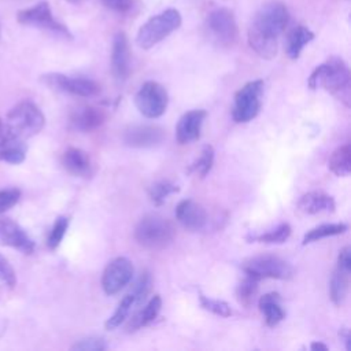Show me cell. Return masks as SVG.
Returning a JSON list of instances; mask_svg holds the SVG:
<instances>
[{"label": "cell", "instance_id": "cell-4", "mask_svg": "<svg viewBox=\"0 0 351 351\" xmlns=\"http://www.w3.org/2000/svg\"><path fill=\"white\" fill-rule=\"evenodd\" d=\"M176 236V228L171 221L159 214L144 215L134 228L136 241L148 250L166 248Z\"/></svg>", "mask_w": 351, "mask_h": 351}, {"label": "cell", "instance_id": "cell-18", "mask_svg": "<svg viewBox=\"0 0 351 351\" xmlns=\"http://www.w3.org/2000/svg\"><path fill=\"white\" fill-rule=\"evenodd\" d=\"M207 112L204 110H191L185 112L177 123L176 138L180 144H189L199 140L202 125Z\"/></svg>", "mask_w": 351, "mask_h": 351}, {"label": "cell", "instance_id": "cell-17", "mask_svg": "<svg viewBox=\"0 0 351 351\" xmlns=\"http://www.w3.org/2000/svg\"><path fill=\"white\" fill-rule=\"evenodd\" d=\"M176 218L185 229L192 232L202 230L207 223L204 207L192 199H184L177 204Z\"/></svg>", "mask_w": 351, "mask_h": 351}, {"label": "cell", "instance_id": "cell-12", "mask_svg": "<svg viewBox=\"0 0 351 351\" xmlns=\"http://www.w3.org/2000/svg\"><path fill=\"white\" fill-rule=\"evenodd\" d=\"M134 273L133 263L125 258L118 256L110 261L101 276V287L107 295L121 292L130 281Z\"/></svg>", "mask_w": 351, "mask_h": 351}, {"label": "cell", "instance_id": "cell-6", "mask_svg": "<svg viewBox=\"0 0 351 351\" xmlns=\"http://www.w3.org/2000/svg\"><path fill=\"white\" fill-rule=\"evenodd\" d=\"M241 267L245 276L254 277L259 281L262 278L289 280L295 273L289 262L276 255H256L247 258L241 263Z\"/></svg>", "mask_w": 351, "mask_h": 351}, {"label": "cell", "instance_id": "cell-2", "mask_svg": "<svg viewBox=\"0 0 351 351\" xmlns=\"http://www.w3.org/2000/svg\"><path fill=\"white\" fill-rule=\"evenodd\" d=\"M350 70L346 62L339 56H330L324 63L317 66L308 77V88H322L336 99L344 103L346 107L351 106L350 90Z\"/></svg>", "mask_w": 351, "mask_h": 351}, {"label": "cell", "instance_id": "cell-37", "mask_svg": "<svg viewBox=\"0 0 351 351\" xmlns=\"http://www.w3.org/2000/svg\"><path fill=\"white\" fill-rule=\"evenodd\" d=\"M21 197V191L15 188L1 189L0 191V214L8 211L11 207H14Z\"/></svg>", "mask_w": 351, "mask_h": 351}, {"label": "cell", "instance_id": "cell-39", "mask_svg": "<svg viewBox=\"0 0 351 351\" xmlns=\"http://www.w3.org/2000/svg\"><path fill=\"white\" fill-rule=\"evenodd\" d=\"M103 5L114 12L126 14L133 8L134 0H101Z\"/></svg>", "mask_w": 351, "mask_h": 351}, {"label": "cell", "instance_id": "cell-9", "mask_svg": "<svg viewBox=\"0 0 351 351\" xmlns=\"http://www.w3.org/2000/svg\"><path fill=\"white\" fill-rule=\"evenodd\" d=\"M16 19L22 25L34 26V27L59 34V36L66 37V38H73L67 26H64L62 22H59L53 16L48 1H40V3L34 4L33 7L18 11Z\"/></svg>", "mask_w": 351, "mask_h": 351}, {"label": "cell", "instance_id": "cell-20", "mask_svg": "<svg viewBox=\"0 0 351 351\" xmlns=\"http://www.w3.org/2000/svg\"><path fill=\"white\" fill-rule=\"evenodd\" d=\"M335 208H336L335 199L322 191L307 192L302 195L298 202V210L308 215H314L319 213H333Z\"/></svg>", "mask_w": 351, "mask_h": 351}, {"label": "cell", "instance_id": "cell-19", "mask_svg": "<svg viewBox=\"0 0 351 351\" xmlns=\"http://www.w3.org/2000/svg\"><path fill=\"white\" fill-rule=\"evenodd\" d=\"M106 121L104 110L95 106H82L71 111L70 123L78 132H92L100 128Z\"/></svg>", "mask_w": 351, "mask_h": 351}, {"label": "cell", "instance_id": "cell-22", "mask_svg": "<svg viewBox=\"0 0 351 351\" xmlns=\"http://www.w3.org/2000/svg\"><path fill=\"white\" fill-rule=\"evenodd\" d=\"M26 151L27 147L25 140L3 132L0 137V160L11 165H19L25 160Z\"/></svg>", "mask_w": 351, "mask_h": 351}, {"label": "cell", "instance_id": "cell-41", "mask_svg": "<svg viewBox=\"0 0 351 351\" xmlns=\"http://www.w3.org/2000/svg\"><path fill=\"white\" fill-rule=\"evenodd\" d=\"M64 1H67V3H71V4H80V3H82L84 0H64Z\"/></svg>", "mask_w": 351, "mask_h": 351}, {"label": "cell", "instance_id": "cell-28", "mask_svg": "<svg viewBox=\"0 0 351 351\" xmlns=\"http://www.w3.org/2000/svg\"><path fill=\"white\" fill-rule=\"evenodd\" d=\"M347 229H348V226H347L346 223H322V225H319V226H315V228L310 229V230L304 234L302 244L306 245V244L318 241V240L325 239V237L343 234Z\"/></svg>", "mask_w": 351, "mask_h": 351}, {"label": "cell", "instance_id": "cell-10", "mask_svg": "<svg viewBox=\"0 0 351 351\" xmlns=\"http://www.w3.org/2000/svg\"><path fill=\"white\" fill-rule=\"evenodd\" d=\"M134 104L145 118H159L169 104L167 90L156 81H147L137 90Z\"/></svg>", "mask_w": 351, "mask_h": 351}, {"label": "cell", "instance_id": "cell-11", "mask_svg": "<svg viewBox=\"0 0 351 351\" xmlns=\"http://www.w3.org/2000/svg\"><path fill=\"white\" fill-rule=\"evenodd\" d=\"M41 81L53 90L80 97H93L100 93V85L96 81L84 77L73 78L60 73H48L41 77Z\"/></svg>", "mask_w": 351, "mask_h": 351}, {"label": "cell", "instance_id": "cell-7", "mask_svg": "<svg viewBox=\"0 0 351 351\" xmlns=\"http://www.w3.org/2000/svg\"><path fill=\"white\" fill-rule=\"evenodd\" d=\"M263 81L254 80L244 84L234 95L232 118L237 123H245L252 121L261 111Z\"/></svg>", "mask_w": 351, "mask_h": 351}, {"label": "cell", "instance_id": "cell-34", "mask_svg": "<svg viewBox=\"0 0 351 351\" xmlns=\"http://www.w3.org/2000/svg\"><path fill=\"white\" fill-rule=\"evenodd\" d=\"M199 302H200V306L204 310H207V311H210V313H213L218 317H229L232 314L230 306L223 300L213 299V298H208L203 293H199Z\"/></svg>", "mask_w": 351, "mask_h": 351}, {"label": "cell", "instance_id": "cell-40", "mask_svg": "<svg viewBox=\"0 0 351 351\" xmlns=\"http://www.w3.org/2000/svg\"><path fill=\"white\" fill-rule=\"evenodd\" d=\"M310 348L313 351H326L328 350V346L324 344V343H318V341H314L310 344Z\"/></svg>", "mask_w": 351, "mask_h": 351}, {"label": "cell", "instance_id": "cell-15", "mask_svg": "<svg viewBox=\"0 0 351 351\" xmlns=\"http://www.w3.org/2000/svg\"><path fill=\"white\" fill-rule=\"evenodd\" d=\"M0 244L15 248L22 254H33L36 244L25 229L10 218H0Z\"/></svg>", "mask_w": 351, "mask_h": 351}, {"label": "cell", "instance_id": "cell-32", "mask_svg": "<svg viewBox=\"0 0 351 351\" xmlns=\"http://www.w3.org/2000/svg\"><path fill=\"white\" fill-rule=\"evenodd\" d=\"M291 225L289 223H280L276 229H271L266 233L262 234H256V236H251L250 240L251 241H259V243H266V244H281L284 241H287L291 236Z\"/></svg>", "mask_w": 351, "mask_h": 351}, {"label": "cell", "instance_id": "cell-13", "mask_svg": "<svg viewBox=\"0 0 351 351\" xmlns=\"http://www.w3.org/2000/svg\"><path fill=\"white\" fill-rule=\"evenodd\" d=\"M350 271H351V248L347 245L341 248L337 255L336 269L329 282V296L336 306H340L347 298L348 284H350Z\"/></svg>", "mask_w": 351, "mask_h": 351}, {"label": "cell", "instance_id": "cell-30", "mask_svg": "<svg viewBox=\"0 0 351 351\" xmlns=\"http://www.w3.org/2000/svg\"><path fill=\"white\" fill-rule=\"evenodd\" d=\"M258 282H259V280L245 276V278L241 280L236 288L237 302L241 306H244L245 308H248L254 303V299L258 292Z\"/></svg>", "mask_w": 351, "mask_h": 351}, {"label": "cell", "instance_id": "cell-31", "mask_svg": "<svg viewBox=\"0 0 351 351\" xmlns=\"http://www.w3.org/2000/svg\"><path fill=\"white\" fill-rule=\"evenodd\" d=\"M178 191H180V188L176 184H173L167 180H160V181L154 182L148 188V197L155 206H160L170 195H173Z\"/></svg>", "mask_w": 351, "mask_h": 351}, {"label": "cell", "instance_id": "cell-38", "mask_svg": "<svg viewBox=\"0 0 351 351\" xmlns=\"http://www.w3.org/2000/svg\"><path fill=\"white\" fill-rule=\"evenodd\" d=\"M0 281L8 285L10 288H14L16 284V274L14 271V267L1 254H0Z\"/></svg>", "mask_w": 351, "mask_h": 351}, {"label": "cell", "instance_id": "cell-14", "mask_svg": "<svg viewBox=\"0 0 351 351\" xmlns=\"http://www.w3.org/2000/svg\"><path fill=\"white\" fill-rule=\"evenodd\" d=\"M165 130L158 125H133L123 134L122 141L132 148H151L165 140Z\"/></svg>", "mask_w": 351, "mask_h": 351}, {"label": "cell", "instance_id": "cell-8", "mask_svg": "<svg viewBox=\"0 0 351 351\" xmlns=\"http://www.w3.org/2000/svg\"><path fill=\"white\" fill-rule=\"evenodd\" d=\"M210 38L221 47H233L239 38V27L233 12L225 7L211 10L206 18Z\"/></svg>", "mask_w": 351, "mask_h": 351}, {"label": "cell", "instance_id": "cell-26", "mask_svg": "<svg viewBox=\"0 0 351 351\" xmlns=\"http://www.w3.org/2000/svg\"><path fill=\"white\" fill-rule=\"evenodd\" d=\"M329 170L339 176V177H347L351 173V145L350 143H346L336 148L329 160H328Z\"/></svg>", "mask_w": 351, "mask_h": 351}, {"label": "cell", "instance_id": "cell-3", "mask_svg": "<svg viewBox=\"0 0 351 351\" xmlns=\"http://www.w3.org/2000/svg\"><path fill=\"white\" fill-rule=\"evenodd\" d=\"M45 125V117L41 110L32 101H21L14 106L3 122L4 132L18 138H29Z\"/></svg>", "mask_w": 351, "mask_h": 351}, {"label": "cell", "instance_id": "cell-5", "mask_svg": "<svg viewBox=\"0 0 351 351\" xmlns=\"http://www.w3.org/2000/svg\"><path fill=\"white\" fill-rule=\"evenodd\" d=\"M182 23V16L178 10L167 8L154 16H151L144 25L140 26L136 43L143 49H149L173 32H176Z\"/></svg>", "mask_w": 351, "mask_h": 351}, {"label": "cell", "instance_id": "cell-25", "mask_svg": "<svg viewBox=\"0 0 351 351\" xmlns=\"http://www.w3.org/2000/svg\"><path fill=\"white\" fill-rule=\"evenodd\" d=\"M160 308H162V298H160V295H154L145 303V306L132 317V319L128 325V330L133 332L143 326L149 325L159 315Z\"/></svg>", "mask_w": 351, "mask_h": 351}, {"label": "cell", "instance_id": "cell-42", "mask_svg": "<svg viewBox=\"0 0 351 351\" xmlns=\"http://www.w3.org/2000/svg\"><path fill=\"white\" fill-rule=\"evenodd\" d=\"M3 132H4V128H3V122L0 121V137H1V134H3Z\"/></svg>", "mask_w": 351, "mask_h": 351}, {"label": "cell", "instance_id": "cell-33", "mask_svg": "<svg viewBox=\"0 0 351 351\" xmlns=\"http://www.w3.org/2000/svg\"><path fill=\"white\" fill-rule=\"evenodd\" d=\"M69 223H70V219L67 217H58L53 222V226L48 234V239H47V244L49 247V250H56L64 234H66V230L69 228Z\"/></svg>", "mask_w": 351, "mask_h": 351}, {"label": "cell", "instance_id": "cell-36", "mask_svg": "<svg viewBox=\"0 0 351 351\" xmlns=\"http://www.w3.org/2000/svg\"><path fill=\"white\" fill-rule=\"evenodd\" d=\"M106 348L107 344L101 337H85L71 346L74 351H104Z\"/></svg>", "mask_w": 351, "mask_h": 351}, {"label": "cell", "instance_id": "cell-21", "mask_svg": "<svg viewBox=\"0 0 351 351\" xmlns=\"http://www.w3.org/2000/svg\"><path fill=\"white\" fill-rule=\"evenodd\" d=\"M62 165L70 174L75 177H89L93 173L90 156L81 148H67L63 152Z\"/></svg>", "mask_w": 351, "mask_h": 351}, {"label": "cell", "instance_id": "cell-35", "mask_svg": "<svg viewBox=\"0 0 351 351\" xmlns=\"http://www.w3.org/2000/svg\"><path fill=\"white\" fill-rule=\"evenodd\" d=\"M149 288H151V276L148 271H144L140 274L136 284L133 285V289L130 291L136 298V304L143 303V300L145 299V296L149 292Z\"/></svg>", "mask_w": 351, "mask_h": 351}, {"label": "cell", "instance_id": "cell-1", "mask_svg": "<svg viewBox=\"0 0 351 351\" xmlns=\"http://www.w3.org/2000/svg\"><path fill=\"white\" fill-rule=\"evenodd\" d=\"M289 22V11L281 1L263 4L247 30V40L251 49L263 59H273L278 51V37Z\"/></svg>", "mask_w": 351, "mask_h": 351}, {"label": "cell", "instance_id": "cell-29", "mask_svg": "<svg viewBox=\"0 0 351 351\" xmlns=\"http://www.w3.org/2000/svg\"><path fill=\"white\" fill-rule=\"evenodd\" d=\"M213 165H214V148L210 144H206L202 148L200 155L189 166L188 173L196 174L200 178H204L210 173Z\"/></svg>", "mask_w": 351, "mask_h": 351}, {"label": "cell", "instance_id": "cell-24", "mask_svg": "<svg viewBox=\"0 0 351 351\" xmlns=\"http://www.w3.org/2000/svg\"><path fill=\"white\" fill-rule=\"evenodd\" d=\"M314 33L307 27V26H303V25H298L295 27L291 29V32L288 33L287 36V41H285V52L288 55L289 59L292 60H296L303 48L311 43L314 40Z\"/></svg>", "mask_w": 351, "mask_h": 351}, {"label": "cell", "instance_id": "cell-27", "mask_svg": "<svg viewBox=\"0 0 351 351\" xmlns=\"http://www.w3.org/2000/svg\"><path fill=\"white\" fill-rule=\"evenodd\" d=\"M134 304H136V298H134V295H133L132 292L126 293V295L121 299V302L118 303V306H117L115 311L112 313V315L104 322V328H106L107 330H114V329H117L118 326H121V324L128 318V315H129V313H130V310H132V307H133Z\"/></svg>", "mask_w": 351, "mask_h": 351}, {"label": "cell", "instance_id": "cell-16", "mask_svg": "<svg viewBox=\"0 0 351 351\" xmlns=\"http://www.w3.org/2000/svg\"><path fill=\"white\" fill-rule=\"evenodd\" d=\"M111 71L118 82L126 81L130 74V48L128 36L123 32H118L112 38Z\"/></svg>", "mask_w": 351, "mask_h": 351}, {"label": "cell", "instance_id": "cell-23", "mask_svg": "<svg viewBox=\"0 0 351 351\" xmlns=\"http://www.w3.org/2000/svg\"><path fill=\"white\" fill-rule=\"evenodd\" d=\"M258 307L265 315L266 325L270 328L278 325L285 317V311L281 307V296L277 292H267L262 295L259 298Z\"/></svg>", "mask_w": 351, "mask_h": 351}]
</instances>
